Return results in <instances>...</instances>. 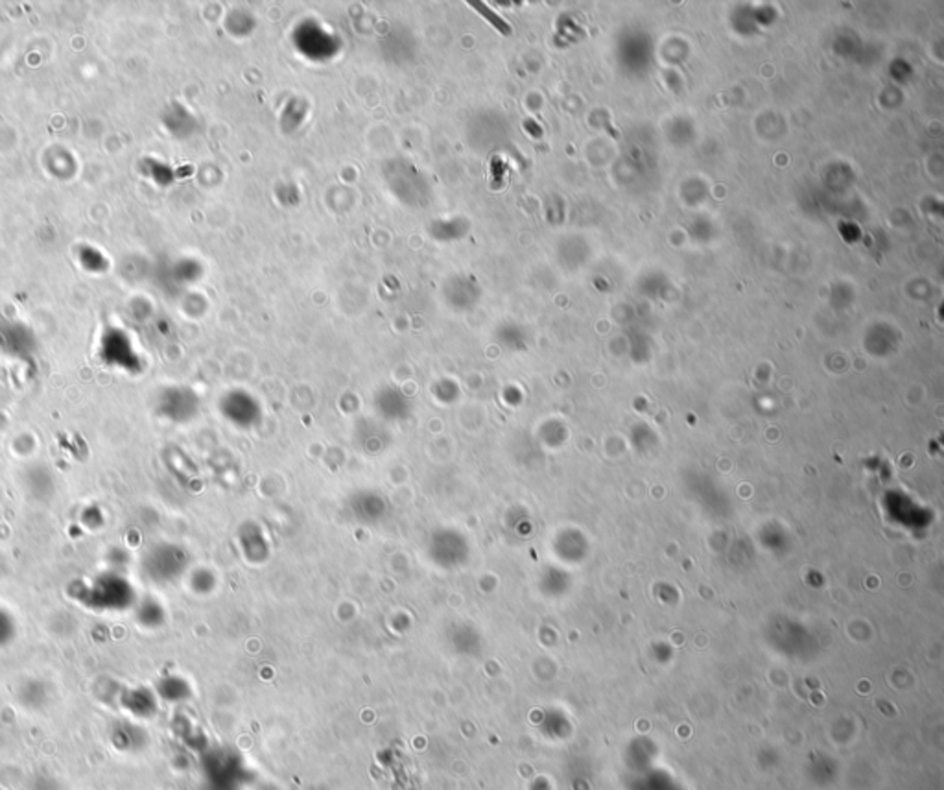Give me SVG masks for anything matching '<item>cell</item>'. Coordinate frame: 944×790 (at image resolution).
<instances>
[{
	"instance_id": "9a60e30c",
	"label": "cell",
	"mask_w": 944,
	"mask_h": 790,
	"mask_svg": "<svg viewBox=\"0 0 944 790\" xmlns=\"http://www.w3.org/2000/svg\"><path fill=\"white\" fill-rule=\"evenodd\" d=\"M82 523L89 528V530H98L104 523H105V515L104 512L98 508V506H87L82 515H80Z\"/></svg>"
},
{
	"instance_id": "52a82bcc",
	"label": "cell",
	"mask_w": 944,
	"mask_h": 790,
	"mask_svg": "<svg viewBox=\"0 0 944 790\" xmlns=\"http://www.w3.org/2000/svg\"><path fill=\"white\" fill-rule=\"evenodd\" d=\"M196 410H198V401L191 392H186V390H168L161 397V403H159V412L163 414V417L175 421V423L193 419Z\"/></svg>"
},
{
	"instance_id": "7c38bea8",
	"label": "cell",
	"mask_w": 944,
	"mask_h": 790,
	"mask_svg": "<svg viewBox=\"0 0 944 790\" xmlns=\"http://www.w3.org/2000/svg\"><path fill=\"white\" fill-rule=\"evenodd\" d=\"M135 617L137 623L148 630L161 628L164 625L166 614L164 607L155 598H143L135 604Z\"/></svg>"
},
{
	"instance_id": "9c48e42d",
	"label": "cell",
	"mask_w": 944,
	"mask_h": 790,
	"mask_svg": "<svg viewBox=\"0 0 944 790\" xmlns=\"http://www.w3.org/2000/svg\"><path fill=\"white\" fill-rule=\"evenodd\" d=\"M120 705L135 718H152L157 713V695L146 687L125 689L120 696Z\"/></svg>"
},
{
	"instance_id": "4fadbf2b",
	"label": "cell",
	"mask_w": 944,
	"mask_h": 790,
	"mask_svg": "<svg viewBox=\"0 0 944 790\" xmlns=\"http://www.w3.org/2000/svg\"><path fill=\"white\" fill-rule=\"evenodd\" d=\"M17 637V621L15 617L6 610L0 607V648L12 645Z\"/></svg>"
},
{
	"instance_id": "5bb4252c",
	"label": "cell",
	"mask_w": 944,
	"mask_h": 790,
	"mask_svg": "<svg viewBox=\"0 0 944 790\" xmlns=\"http://www.w3.org/2000/svg\"><path fill=\"white\" fill-rule=\"evenodd\" d=\"M191 585L196 593H211L216 585V576L209 569H198L191 578Z\"/></svg>"
},
{
	"instance_id": "7a4b0ae2",
	"label": "cell",
	"mask_w": 944,
	"mask_h": 790,
	"mask_svg": "<svg viewBox=\"0 0 944 790\" xmlns=\"http://www.w3.org/2000/svg\"><path fill=\"white\" fill-rule=\"evenodd\" d=\"M188 553L175 543L152 545L141 560L143 575L154 584H172L181 578L188 567Z\"/></svg>"
},
{
	"instance_id": "8992f818",
	"label": "cell",
	"mask_w": 944,
	"mask_h": 790,
	"mask_svg": "<svg viewBox=\"0 0 944 790\" xmlns=\"http://www.w3.org/2000/svg\"><path fill=\"white\" fill-rule=\"evenodd\" d=\"M349 508H351L354 519L362 525L381 523L388 512V505H386L384 497L373 490L356 492L349 501Z\"/></svg>"
},
{
	"instance_id": "6da1fadb",
	"label": "cell",
	"mask_w": 944,
	"mask_h": 790,
	"mask_svg": "<svg viewBox=\"0 0 944 790\" xmlns=\"http://www.w3.org/2000/svg\"><path fill=\"white\" fill-rule=\"evenodd\" d=\"M71 595L75 600L84 604L87 610L105 614L132 610L139 600L135 585L114 569L98 573L96 576L84 582H76L75 593Z\"/></svg>"
},
{
	"instance_id": "5b68a950",
	"label": "cell",
	"mask_w": 944,
	"mask_h": 790,
	"mask_svg": "<svg viewBox=\"0 0 944 790\" xmlns=\"http://www.w3.org/2000/svg\"><path fill=\"white\" fill-rule=\"evenodd\" d=\"M102 358L111 364V366H118L124 370H135L137 355L134 351V345L130 338L125 336L122 331H109L102 338Z\"/></svg>"
},
{
	"instance_id": "277c9868",
	"label": "cell",
	"mask_w": 944,
	"mask_h": 790,
	"mask_svg": "<svg viewBox=\"0 0 944 790\" xmlns=\"http://www.w3.org/2000/svg\"><path fill=\"white\" fill-rule=\"evenodd\" d=\"M222 412L233 425L242 429L253 427L261 419V406L253 397L243 392L229 394L222 403Z\"/></svg>"
},
{
	"instance_id": "3957f363",
	"label": "cell",
	"mask_w": 944,
	"mask_h": 790,
	"mask_svg": "<svg viewBox=\"0 0 944 790\" xmlns=\"http://www.w3.org/2000/svg\"><path fill=\"white\" fill-rule=\"evenodd\" d=\"M471 546L467 537L454 528H439L428 541V556L442 569H456L467 564Z\"/></svg>"
},
{
	"instance_id": "8fae6325",
	"label": "cell",
	"mask_w": 944,
	"mask_h": 790,
	"mask_svg": "<svg viewBox=\"0 0 944 790\" xmlns=\"http://www.w3.org/2000/svg\"><path fill=\"white\" fill-rule=\"evenodd\" d=\"M155 695H157V698H161L164 702L179 704V702L191 698V685H188V682L184 678L170 675V676H164L159 680Z\"/></svg>"
},
{
	"instance_id": "30bf717a",
	"label": "cell",
	"mask_w": 944,
	"mask_h": 790,
	"mask_svg": "<svg viewBox=\"0 0 944 790\" xmlns=\"http://www.w3.org/2000/svg\"><path fill=\"white\" fill-rule=\"evenodd\" d=\"M111 741L116 746V750H120V752H135L146 745V735L139 725L125 722V724H118L113 729Z\"/></svg>"
},
{
	"instance_id": "ba28073f",
	"label": "cell",
	"mask_w": 944,
	"mask_h": 790,
	"mask_svg": "<svg viewBox=\"0 0 944 790\" xmlns=\"http://www.w3.org/2000/svg\"><path fill=\"white\" fill-rule=\"evenodd\" d=\"M240 549L247 562L263 564L270 558V543L257 523H245L238 534Z\"/></svg>"
}]
</instances>
